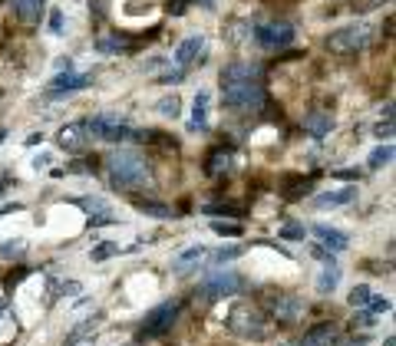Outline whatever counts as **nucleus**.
<instances>
[{
  "mask_svg": "<svg viewBox=\"0 0 396 346\" xmlns=\"http://www.w3.org/2000/svg\"><path fill=\"white\" fill-rule=\"evenodd\" d=\"M43 7H47V0H13V13H17L23 23H40Z\"/></svg>",
  "mask_w": 396,
  "mask_h": 346,
  "instance_id": "aec40b11",
  "label": "nucleus"
},
{
  "mask_svg": "<svg viewBox=\"0 0 396 346\" xmlns=\"http://www.w3.org/2000/svg\"><path fill=\"white\" fill-rule=\"evenodd\" d=\"M208 175H222V172H228L232 168V152L228 149H215L212 155H208Z\"/></svg>",
  "mask_w": 396,
  "mask_h": 346,
  "instance_id": "b1692460",
  "label": "nucleus"
},
{
  "mask_svg": "<svg viewBox=\"0 0 396 346\" xmlns=\"http://www.w3.org/2000/svg\"><path fill=\"white\" fill-rule=\"evenodd\" d=\"M79 280H63V287H60V294H67V297H73V294H79Z\"/></svg>",
  "mask_w": 396,
  "mask_h": 346,
  "instance_id": "e433bc0d",
  "label": "nucleus"
},
{
  "mask_svg": "<svg viewBox=\"0 0 396 346\" xmlns=\"http://www.w3.org/2000/svg\"><path fill=\"white\" fill-rule=\"evenodd\" d=\"M50 30H53V33H63V13H60V10H53V13H50Z\"/></svg>",
  "mask_w": 396,
  "mask_h": 346,
  "instance_id": "f704fd0d",
  "label": "nucleus"
},
{
  "mask_svg": "<svg viewBox=\"0 0 396 346\" xmlns=\"http://www.w3.org/2000/svg\"><path fill=\"white\" fill-rule=\"evenodd\" d=\"M238 290H242V277H238L234 270H218V274H212V277H205L202 284H198V294H202L205 300L232 297Z\"/></svg>",
  "mask_w": 396,
  "mask_h": 346,
  "instance_id": "6e6552de",
  "label": "nucleus"
},
{
  "mask_svg": "<svg viewBox=\"0 0 396 346\" xmlns=\"http://www.w3.org/2000/svg\"><path fill=\"white\" fill-rule=\"evenodd\" d=\"M23 250H27V241L23 238L7 241V244H0V260H20L23 258Z\"/></svg>",
  "mask_w": 396,
  "mask_h": 346,
  "instance_id": "bb28decb",
  "label": "nucleus"
},
{
  "mask_svg": "<svg viewBox=\"0 0 396 346\" xmlns=\"http://www.w3.org/2000/svg\"><path fill=\"white\" fill-rule=\"evenodd\" d=\"M367 343H370V337H350L344 346H367Z\"/></svg>",
  "mask_w": 396,
  "mask_h": 346,
  "instance_id": "ea45409f",
  "label": "nucleus"
},
{
  "mask_svg": "<svg viewBox=\"0 0 396 346\" xmlns=\"http://www.w3.org/2000/svg\"><path fill=\"white\" fill-rule=\"evenodd\" d=\"M83 125H86L89 135H96V139H103V142H126V139H135V132L129 129V122L116 113H96V115H89Z\"/></svg>",
  "mask_w": 396,
  "mask_h": 346,
  "instance_id": "39448f33",
  "label": "nucleus"
},
{
  "mask_svg": "<svg viewBox=\"0 0 396 346\" xmlns=\"http://www.w3.org/2000/svg\"><path fill=\"white\" fill-rule=\"evenodd\" d=\"M212 129V93L198 89L192 99V115H188V132H208Z\"/></svg>",
  "mask_w": 396,
  "mask_h": 346,
  "instance_id": "9d476101",
  "label": "nucleus"
},
{
  "mask_svg": "<svg viewBox=\"0 0 396 346\" xmlns=\"http://www.w3.org/2000/svg\"><path fill=\"white\" fill-rule=\"evenodd\" d=\"M13 337V317H10V307L0 300V340Z\"/></svg>",
  "mask_w": 396,
  "mask_h": 346,
  "instance_id": "c756f323",
  "label": "nucleus"
},
{
  "mask_svg": "<svg viewBox=\"0 0 396 346\" xmlns=\"http://www.w3.org/2000/svg\"><path fill=\"white\" fill-rule=\"evenodd\" d=\"M208 57V40L198 37V33H192V37H185L179 47H175V63H179V69L185 67H195V63H202V59Z\"/></svg>",
  "mask_w": 396,
  "mask_h": 346,
  "instance_id": "1a4fd4ad",
  "label": "nucleus"
},
{
  "mask_svg": "<svg viewBox=\"0 0 396 346\" xmlns=\"http://www.w3.org/2000/svg\"><path fill=\"white\" fill-rule=\"evenodd\" d=\"M357 202V188H337V192H324L314 198V208L320 212H334V208H344V204Z\"/></svg>",
  "mask_w": 396,
  "mask_h": 346,
  "instance_id": "dca6fc26",
  "label": "nucleus"
},
{
  "mask_svg": "<svg viewBox=\"0 0 396 346\" xmlns=\"http://www.w3.org/2000/svg\"><path fill=\"white\" fill-rule=\"evenodd\" d=\"M278 234H281V238H288V241H304V234H307V231H304V224H298V221H284Z\"/></svg>",
  "mask_w": 396,
  "mask_h": 346,
  "instance_id": "2f4dec72",
  "label": "nucleus"
},
{
  "mask_svg": "<svg viewBox=\"0 0 396 346\" xmlns=\"http://www.w3.org/2000/svg\"><path fill=\"white\" fill-rule=\"evenodd\" d=\"M310 234L320 241V248L327 250V254H340V250L350 248V238L340 228H334V224H314Z\"/></svg>",
  "mask_w": 396,
  "mask_h": 346,
  "instance_id": "f8f14e48",
  "label": "nucleus"
},
{
  "mask_svg": "<svg viewBox=\"0 0 396 346\" xmlns=\"http://www.w3.org/2000/svg\"><path fill=\"white\" fill-rule=\"evenodd\" d=\"M129 248H123V244H116V241H103V244H96V248L89 250V258L96 260V264H103V260L109 258H119V254H126Z\"/></svg>",
  "mask_w": 396,
  "mask_h": 346,
  "instance_id": "5701e85b",
  "label": "nucleus"
},
{
  "mask_svg": "<svg viewBox=\"0 0 396 346\" xmlns=\"http://www.w3.org/2000/svg\"><path fill=\"white\" fill-rule=\"evenodd\" d=\"M185 73L182 69H172V73H165V76H159V83H182Z\"/></svg>",
  "mask_w": 396,
  "mask_h": 346,
  "instance_id": "4c0bfd02",
  "label": "nucleus"
},
{
  "mask_svg": "<svg viewBox=\"0 0 396 346\" xmlns=\"http://www.w3.org/2000/svg\"><path fill=\"white\" fill-rule=\"evenodd\" d=\"M304 132L314 135V139H327V135L334 132V115L330 113H310L307 119H304Z\"/></svg>",
  "mask_w": 396,
  "mask_h": 346,
  "instance_id": "a211bd4d",
  "label": "nucleus"
},
{
  "mask_svg": "<svg viewBox=\"0 0 396 346\" xmlns=\"http://www.w3.org/2000/svg\"><path fill=\"white\" fill-rule=\"evenodd\" d=\"M77 204L93 218V224H103L113 218V208H109L106 198H77Z\"/></svg>",
  "mask_w": 396,
  "mask_h": 346,
  "instance_id": "6ab92c4d",
  "label": "nucleus"
},
{
  "mask_svg": "<svg viewBox=\"0 0 396 346\" xmlns=\"http://www.w3.org/2000/svg\"><path fill=\"white\" fill-rule=\"evenodd\" d=\"M225 327L242 340H268L271 333V323L264 320L261 310L251 307V304H234L228 310V317H225Z\"/></svg>",
  "mask_w": 396,
  "mask_h": 346,
  "instance_id": "7ed1b4c3",
  "label": "nucleus"
},
{
  "mask_svg": "<svg viewBox=\"0 0 396 346\" xmlns=\"http://www.w3.org/2000/svg\"><path fill=\"white\" fill-rule=\"evenodd\" d=\"M281 346H290V343H281Z\"/></svg>",
  "mask_w": 396,
  "mask_h": 346,
  "instance_id": "79ce46f5",
  "label": "nucleus"
},
{
  "mask_svg": "<svg viewBox=\"0 0 396 346\" xmlns=\"http://www.w3.org/2000/svg\"><path fill=\"white\" fill-rule=\"evenodd\" d=\"M370 297H373V294H370L367 284H357V287L350 290L347 304H350V307H357V310H363V307H367V300H370Z\"/></svg>",
  "mask_w": 396,
  "mask_h": 346,
  "instance_id": "c85d7f7f",
  "label": "nucleus"
},
{
  "mask_svg": "<svg viewBox=\"0 0 396 346\" xmlns=\"http://www.w3.org/2000/svg\"><path fill=\"white\" fill-rule=\"evenodd\" d=\"M377 4H383V0H360L357 7H360V10H370V7H377Z\"/></svg>",
  "mask_w": 396,
  "mask_h": 346,
  "instance_id": "a19ab883",
  "label": "nucleus"
},
{
  "mask_svg": "<svg viewBox=\"0 0 396 346\" xmlns=\"http://www.w3.org/2000/svg\"><path fill=\"white\" fill-rule=\"evenodd\" d=\"M96 50L99 53H106V57H116V53H126V37H116V33H109V37H99L96 40Z\"/></svg>",
  "mask_w": 396,
  "mask_h": 346,
  "instance_id": "393cba45",
  "label": "nucleus"
},
{
  "mask_svg": "<svg viewBox=\"0 0 396 346\" xmlns=\"http://www.w3.org/2000/svg\"><path fill=\"white\" fill-rule=\"evenodd\" d=\"M373 43V27L370 23H350V27H340L334 30L327 40H324V47L330 53H360V50H367Z\"/></svg>",
  "mask_w": 396,
  "mask_h": 346,
  "instance_id": "20e7f679",
  "label": "nucleus"
},
{
  "mask_svg": "<svg viewBox=\"0 0 396 346\" xmlns=\"http://www.w3.org/2000/svg\"><path fill=\"white\" fill-rule=\"evenodd\" d=\"M135 212H142V214H149V218H162V221H169V218H175V208L172 204H162V202H152V198H139L135 202Z\"/></svg>",
  "mask_w": 396,
  "mask_h": 346,
  "instance_id": "412c9836",
  "label": "nucleus"
},
{
  "mask_svg": "<svg viewBox=\"0 0 396 346\" xmlns=\"http://www.w3.org/2000/svg\"><path fill=\"white\" fill-rule=\"evenodd\" d=\"M334 343H337V330L330 327V323H320V327H314L307 337H304L300 346H334Z\"/></svg>",
  "mask_w": 396,
  "mask_h": 346,
  "instance_id": "4be33fe9",
  "label": "nucleus"
},
{
  "mask_svg": "<svg viewBox=\"0 0 396 346\" xmlns=\"http://www.w3.org/2000/svg\"><path fill=\"white\" fill-rule=\"evenodd\" d=\"M89 83H93L89 73H60V76L50 83V89H53V93H77V89H86Z\"/></svg>",
  "mask_w": 396,
  "mask_h": 346,
  "instance_id": "f3484780",
  "label": "nucleus"
},
{
  "mask_svg": "<svg viewBox=\"0 0 396 346\" xmlns=\"http://www.w3.org/2000/svg\"><path fill=\"white\" fill-rule=\"evenodd\" d=\"M205 260H208V248H205V244H192V248H185L182 254L172 260V274L175 277H188V274H195V270L202 267Z\"/></svg>",
  "mask_w": 396,
  "mask_h": 346,
  "instance_id": "9b49d317",
  "label": "nucleus"
},
{
  "mask_svg": "<svg viewBox=\"0 0 396 346\" xmlns=\"http://www.w3.org/2000/svg\"><path fill=\"white\" fill-rule=\"evenodd\" d=\"M238 254H242V250H238V248H222V250H215V264H228V260H234V258H238Z\"/></svg>",
  "mask_w": 396,
  "mask_h": 346,
  "instance_id": "72a5a7b5",
  "label": "nucleus"
},
{
  "mask_svg": "<svg viewBox=\"0 0 396 346\" xmlns=\"http://www.w3.org/2000/svg\"><path fill=\"white\" fill-rule=\"evenodd\" d=\"M57 145L63 152H83L86 149V125L83 122H67L57 132Z\"/></svg>",
  "mask_w": 396,
  "mask_h": 346,
  "instance_id": "ddd939ff",
  "label": "nucleus"
},
{
  "mask_svg": "<svg viewBox=\"0 0 396 346\" xmlns=\"http://www.w3.org/2000/svg\"><path fill=\"white\" fill-rule=\"evenodd\" d=\"M337 284H340V264L334 260V254H330L327 260H320V270H317L314 287H317V294H334Z\"/></svg>",
  "mask_w": 396,
  "mask_h": 346,
  "instance_id": "2eb2a0df",
  "label": "nucleus"
},
{
  "mask_svg": "<svg viewBox=\"0 0 396 346\" xmlns=\"http://www.w3.org/2000/svg\"><path fill=\"white\" fill-rule=\"evenodd\" d=\"M251 37L264 50H281V47H290L294 43V27H290L288 20H271V23L251 27Z\"/></svg>",
  "mask_w": 396,
  "mask_h": 346,
  "instance_id": "423d86ee",
  "label": "nucleus"
},
{
  "mask_svg": "<svg viewBox=\"0 0 396 346\" xmlns=\"http://www.w3.org/2000/svg\"><path fill=\"white\" fill-rule=\"evenodd\" d=\"M390 135H393V119H387V122L377 125V139H387L390 142Z\"/></svg>",
  "mask_w": 396,
  "mask_h": 346,
  "instance_id": "c9c22d12",
  "label": "nucleus"
},
{
  "mask_svg": "<svg viewBox=\"0 0 396 346\" xmlns=\"http://www.w3.org/2000/svg\"><path fill=\"white\" fill-rule=\"evenodd\" d=\"M393 162V145L390 142H383V145H377V149H373V152H370V168H373V172H380V168H383V165H390Z\"/></svg>",
  "mask_w": 396,
  "mask_h": 346,
  "instance_id": "a878e982",
  "label": "nucleus"
},
{
  "mask_svg": "<svg viewBox=\"0 0 396 346\" xmlns=\"http://www.w3.org/2000/svg\"><path fill=\"white\" fill-rule=\"evenodd\" d=\"M390 307H393V304H390V297H370L363 310H367V317L377 320V317H383V313H390Z\"/></svg>",
  "mask_w": 396,
  "mask_h": 346,
  "instance_id": "cd10ccee",
  "label": "nucleus"
},
{
  "mask_svg": "<svg viewBox=\"0 0 396 346\" xmlns=\"http://www.w3.org/2000/svg\"><path fill=\"white\" fill-rule=\"evenodd\" d=\"M106 172L119 192H139L152 185V168L139 152H113L106 158Z\"/></svg>",
  "mask_w": 396,
  "mask_h": 346,
  "instance_id": "f03ea898",
  "label": "nucleus"
},
{
  "mask_svg": "<svg viewBox=\"0 0 396 346\" xmlns=\"http://www.w3.org/2000/svg\"><path fill=\"white\" fill-rule=\"evenodd\" d=\"M179 320V300H165L155 310H149L142 320V337H162L172 330V323Z\"/></svg>",
  "mask_w": 396,
  "mask_h": 346,
  "instance_id": "0eeeda50",
  "label": "nucleus"
},
{
  "mask_svg": "<svg viewBox=\"0 0 396 346\" xmlns=\"http://www.w3.org/2000/svg\"><path fill=\"white\" fill-rule=\"evenodd\" d=\"M222 99L228 109L238 113H258L264 109V83H261V69L254 63H228L222 69Z\"/></svg>",
  "mask_w": 396,
  "mask_h": 346,
  "instance_id": "f257e3e1",
  "label": "nucleus"
},
{
  "mask_svg": "<svg viewBox=\"0 0 396 346\" xmlns=\"http://www.w3.org/2000/svg\"><path fill=\"white\" fill-rule=\"evenodd\" d=\"M212 231L222 238H242V224L238 221H212Z\"/></svg>",
  "mask_w": 396,
  "mask_h": 346,
  "instance_id": "7c9ffc66",
  "label": "nucleus"
},
{
  "mask_svg": "<svg viewBox=\"0 0 396 346\" xmlns=\"http://www.w3.org/2000/svg\"><path fill=\"white\" fill-rule=\"evenodd\" d=\"M271 307H274V317H278L281 323H294V320H300V313H304V304H300V297H294V294H278V297L271 300Z\"/></svg>",
  "mask_w": 396,
  "mask_h": 346,
  "instance_id": "4468645a",
  "label": "nucleus"
},
{
  "mask_svg": "<svg viewBox=\"0 0 396 346\" xmlns=\"http://www.w3.org/2000/svg\"><path fill=\"white\" fill-rule=\"evenodd\" d=\"M33 168H37V172H40V168H50V155L47 152L37 155V158H33Z\"/></svg>",
  "mask_w": 396,
  "mask_h": 346,
  "instance_id": "58836bf2",
  "label": "nucleus"
},
{
  "mask_svg": "<svg viewBox=\"0 0 396 346\" xmlns=\"http://www.w3.org/2000/svg\"><path fill=\"white\" fill-rule=\"evenodd\" d=\"M155 109H159V113H162L165 119H175V115L182 113V103H179V96H165V99H162V103H159V106H155Z\"/></svg>",
  "mask_w": 396,
  "mask_h": 346,
  "instance_id": "473e14b6",
  "label": "nucleus"
}]
</instances>
